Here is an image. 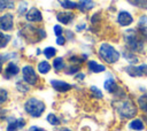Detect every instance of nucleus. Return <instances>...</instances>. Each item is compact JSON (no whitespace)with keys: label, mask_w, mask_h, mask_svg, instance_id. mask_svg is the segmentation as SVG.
I'll use <instances>...</instances> for the list:
<instances>
[{"label":"nucleus","mask_w":147,"mask_h":131,"mask_svg":"<svg viewBox=\"0 0 147 131\" xmlns=\"http://www.w3.org/2000/svg\"><path fill=\"white\" fill-rule=\"evenodd\" d=\"M147 40V36L144 34L141 31L130 29L124 33V43L126 49L131 52H142L144 44Z\"/></svg>","instance_id":"obj_1"},{"label":"nucleus","mask_w":147,"mask_h":131,"mask_svg":"<svg viewBox=\"0 0 147 131\" xmlns=\"http://www.w3.org/2000/svg\"><path fill=\"white\" fill-rule=\"evenodd\" d=\"M114 107L117 111V114L125 120L132 118L133 116H136L137 114V107L134 106V103L130 100H125V99H119L116 102H114Z\"/></svg>","instance_id":"obj_2"},{"label":"nucleus","mask_w":147,"mask_h":131,"mask_svg":"<svg viewBox=\"0 0 147 131\" xmlns=\"http://www.w3.org/2000/svg\"><path fill=\"white\" fill-rule=\"evenodd\" d=\"M99 56L108 64H113L119 60V53L111 45L103 43L99 47Z\"/></svg>","instance_id":"obj_3"},{"label":"nucleus","mask_w":147,"mask_h":131,"mask_svg":"<svg viewBox=\"0 0 147 131\" xmlns=\"http://www.w3.org/2000/svg\"><path fill=\"white\" fill-rule=\"evenodd\" d=\"M20 33L22 34V37H23L26 41L32 43V44L38 43V41L42 40V39L46 37L45 30H42V29H36V28H33V26H31V25H25V26L21 30Z\"/></svg>","instance_id":"obj_4"},{"label":"nucleus","mask_w":147,"mask_h":131,"mask_svg":"<svg viewBox=\"0 0 147 131\" xmlns=\"http://www.w3.org/2000/svg\"><path fill=\"white\" fill-rule=\"evenodd\" d=\"M45 108H46L45 107V103L41 100L37 99V98H30L24 103L25 111L30 116H32V117H39V116H41L42 113L45 111Z\"/></svg>","instance_id":"obj_5"},{"label":"nucleus","mask_w":147,"mask_h":131,"mask_svg":"<svg viewBox=\"0 0 147 131\" xmlns=\"http://www.w3.org/2000/svg\"><path fill=\"white\" fill-rule=\"evenodd\" d=\"M23 79L29 85H36L38 83V75L31 66H24L22 69Z\"/></svg>","instance_id":"obj_6"},{"label":"nucleus","mask_w":147,"mask_h":131,"mask_svg":"<svg viewBox=\"0 0 147 131\" xmlns=\"http://www.w3.org/2000/svg\"><path fill=\"white\" fill-rule=\"evenodd\" d=\"M124 71L131 76V77H142L147 76V64H140V66H129L124 68Z\"/></svg>","instance_id":"obj_7"},{"label":"nucleus","mask_w":147,"mask_h":131,"mask_svg":"<svg viewBox=\"0 0 147 131\" xmlns=\"http://www.w3.org/2000/svg\"><path fill=\"white\" fill-rule=\"evenodd\" d=\"M14 26V16L10 13H6L0 16V30L10 31Z\"/></svg>","instance_id":"obj_8"},{"label":"nucleus","mask_w":147,"mask_h":131,"mask_svg":"<svg viewBox=\"0 0 147 131\" xmlns=\"http://www.w3.org/2000/svg\"><path fill=\"white\" fill-rule=\"evenodd\" d=\"M8 125H7V131H17L22 129L25 125L24 118H14V117H8L7 118Z\"/></svg>","instance_id":"obj_9"},{"label":"nucleus","mask_w":147,"mask_h":131,"mask_svg":"<svg viewBox=\"0 0 147 131\" xmlns=\"http://www.w3.org/2000/svg\"><path fill=\"white\" fill-rule=\"evenodd\" d=\"M51 85L53 86V88L57 92H61V93H64V92H68L69 90H71L72 85L67 83V82H63V80H59V79H52L51 80Z\"/></svg>","instance_id":"obj_10"},{"label":"nucleus","mask_w":147,"mask_h":131,"mask_svg":"<svg viewBox=\"0 0 147 131\" xmlns=\"http://www.w3.org/2000/svg\"><path fill=\"white\" fill-rule=\"evenodd\" d=\"M117 22L122 26H127L133 22V17L129 11L122 10V11H119V14L117 16Z\"/></svg>","instance_id":"obj_11"},{"label":"nucleus","mask_w":147,"mask_h":131,"mask_svg":"<svg viewBox=\"0 0 147 131\" xmlns=\"http://www.w3.org/2000/svg\"><path fill=\"white\" fill-rule=\"evenodd\" d=\"M18 72H20V68L17 67V64L14 63V62H9V63L7 64V67L5 68L3 77H5L6 79H10V78L15 77Z\"/></svg>","instance_id":"obj_12"},{"label":"nucleus","mask_w":147,"mask_h":131,"mask_svg":"<svg viewBox=\"0 0 147 131\" xmlns=\"http://www.w3.org/2000/svg\"><path fill=\"white\" fill-rule=\"evenodd\" d=\"M25 17H26V20L29 22H41L42 21V15H41L40 10L38 8H36V7L30 8L29 11L26 13Z\"/></svg>","instance_id":"obj_13"},{"label":"nucleus","mask_w":147,"mask_h":131,"mask_svg":"<svg viewBox=\"0 0 147 131\" xmlns=\"http://www.w3.org/2000/svg\"><path fill=\"white\" fill-rule=\"evenodd\" d=\"M103 87L106 88V91L107 92H109V93H113L114 95L117 93V91L119 90V87L117 86V84H116V82H115V79L111 77V76H109L106 80H105V84H103Z\"/></svg>","instance_id":"obj_14"},{"label":"nucleus","mask_w":147,"mask_h":131,"mask_svg":"<svg viewBox=\"0 0 147 131\" xmlns=\"http://www.w3.org/2000/svg\"><path fill=\"white\" fill-rule=\"evenodd\" d=\"M74 17L75 15L71 11H61V13H57L56 15V20L62 24H69L74 20Z\"/></svg>","instance_id":"obj_15"},{"label":"nucleus","mask_w":147,"mask_h":131,"mask_svg":"<svg viewBox=\"0 0 147 131\" xmlns=\"http://www.w3.org/2000/svg\"><path fill=\"white\" fill-rule=\"evenodd\" d=\"M94 6H95V3L93 2V0H79L77 2V8L83 13L91 10Z\"/></svg>","instance_id":"obj_16"},{"label":"nucleus","mask_w":147,"mask_h":131,"mask_svg":"<svg viewBox=\"0 0 147 131\" xmlns=\"http://www.w3.org/2000/svg\"><path fill=\"white\" fill-rule=\"evenodd\" d=\"M87 67L92 72H95V74L102 72V71L106 70V67L103 64H101V63H98L96 61H88L87 62Z\"/></svg>","instance_id":"obj_17"},{"label":"nucleus","mask_w":147,"mask_h":131,"mask_svg":"<svg viewBox=\"0 0 147 131\" xmlns=\"http://www.w3.org/2000/svg\"><path fill=\"white\" fill-rule=\"evenodd\" d=\"M122 54H123L124 59H125L129 63H131V64H136V63H138V57L133 54V52H131V51H129V49L125 48V49H123Z\"/></svg>","instance_id":"obj_18"},{"label":"nucleus","mask_w":147,"mask_h":131,"mask_svg":"<svg viewBox=\"0 0 147 131\" xmlns=\"http://www.w3.org/2000/svg\"><path fill=\"white\" fill-rule=\"evenodd\" d=\"M129 126H130V129H132V130H134V131H141V130H144V128H145L144 122H142L141 120H139V118L132 120V121L130 122Z\"/></svg>","instance_id":"obj_19"},{"label":"nucleus","mask_w":147,"mask_h":131,"mask_svg":"<svg viewBox=\"0 0 147 131\" xmlns=\"http://www.w3.org/2000/svg\"><path fill=\"white\" fill-rule=\"evenodd\" d=\"M138 30L147 36V16L146 15L140 16L139 22H138Z\"/></svg>","instance_id":"obj_20"},{"label":"nucleus","mask_w":147,"mask_h":131,"mask_svg":"<svg viewBox=\"0 0 147 131\" xmlns=\"http://www.w3.org/2000/svg\"><path fill=\"white\" fill-rule=\"evenodd\" d=\"M53 67H54V69L57 70V71H59V70H63V69L65 68V63H64L63 57H61V56L55 57L54 61H53Z\"/></svg>","instance_id":"obj_21"},{"label":"nucleus","mask_w":147,"mask_h":131,"mask_svg":"<svg viewBox=\"0 0 147 131\" xmlns=\"http://www.w3.org/2000/svg\"><path fill=\"white\" fill-rule=\"evenodd\" d=\"M38 71L40 72V74H42V75H45V74H47L49 70H51V64L47 62V61H41V62H39L38 63Z\"/></svg>","instance_id":"obj_22"},{"label":"nucleus","mask_w":147,"mask_h":131,"mask_svg":"<svg viewBox=\"0 0 147 131\" xmlns=\"http://www.w3.org/2000/svg\"><path fill=\"white\" fill-rule=\"evenodd\" d=\"M16 55L17 54L15 52H13V53H6V54H0V74L2 72V66H3V63L6 61H8L9 59L16 56Z\"/></svg>","instance_id":"obj_23"},{"label":"nucleus","mask_w":147,"mask_h":131,"mask_svg":"<svg viewBox=\"0 0 147 131\" xmlns=\"http://www.w3.org/2000/svg\"><path fill=\"white\" fill-rule=\"evenodd\" d=\"M138 105H139V107H140L141 110L147 111V93L141 94L138 98Z\"/></svg>","instance_id":"obj_24"},{"label":"nucleus","mask_w":147,"mask_h":131,"mask_svg":"<svg viewBox=\"0 0 147 131\" xmlns=\"http://www.w3.org/2000/svg\"><path fill=\"white\" fill-rule=\"evenodd\" d=\"M10 39H11V37L9 34L0 31V48H5L8 45V43L10 41Z\"/></svg>","instance_id":"obj_25"},{"label":"nucleus","mask_w":147,"mask_h":131,"mask_svg":"<svg viewBox=\"0 0 147 131\" xmlns=\"http://www.w3.org/2000/svg\"><path fill=\"white\" fill-rule=\"evenodd\" d=\"M13 8H14L13 0H0V11H3L6 9H13Z\"/></svg>","instance_id":"obj_26"},{"label":"nucleus","mask_w":147,"mask_h":131,"mask_svg":"<svg viewBox=\"0 0 147 131\" xmlns=\"http://www.w3.org/2000/svg\"><path fill=\"white\" fill-rule=\"evenodd\" d=\"M59 2L65 9H75V8H77V3L71 1V0H59Z\"/></svg>","instance_id":"obj_27"},{"label":"nucleus","mask_w":147,"mask_h":131,"mask_svg":"<svg viewBox=\"0 0 147 131\" xmlns=\"http://www.w3.org/2000/svg\"><path fill=\"white\" fill-rule=\"evenodd\" d=\"M131 5L137 6L142 9H147V0H127Z\"/></svg>","instance_id":"obj_28"},{"label":"nucleus","mask_w":147,"mask_h":131,"mask_svg":"<svg viewBox=\"0 0 147 131\" xmlns=\"http://www.w3.org/2000/svg\"><path fill=\"white\" fill-rule=\"evenodd\" d=\"M44 55L47 57V59H51V57H54L56 55V49L54 47H46L44 49Z\"/></svg>","instance_id":"obj_29"},{"label":"nucleus","mask_w":147,"mask_h":131,"mask_svg":"<svg viewBox=\"0 0 147 131\" xmlns=\"http://www.w3.org/2000/svg\"><path fill=\"white\" fill-rule=\"evenodd\" d=\"M47 122H48L49 124H52V125H57V124H60V120H59V118L56 117V115L53 114V113H51V114L47 115Z\"/></svg>","instance_id":"obj_30"},{"label":"nucleus","mask_w":147,"mask_h":131,"mask_svg":"<svg viewBox=\"0 0 147 131\" xmlns=\"http://www.w3.org/2000/svg\"><path fill=\"white\" fill-rule=\"evenodd\" d=\"M16 88H17V91L21 92V93H26V92L29 91V86H28L25 83L21 82V80L16 83Z\"/></svg>","instance_id":"obj_31"},{"label":"nucleus","mask_w":147,"mask_h":131,"mask_svg":"<svg viewBox=\"0 0 147 131\" xmlns=\"http://www.w3.org/2000/svg\"><path fill=\"white\" fill-rule=\"evenodd\" d=\"M79 69H80V67H79V66H77V64H75V66H70L68 69H65V74H67V75H74V74H78Z\"/></svg>","instance_id":"obj_32"},{"label":"nucleus","mask_w":147,"mask_h":131,"mask_svg":"<svg viewBox=\"0 0 147 131\" xmlns=\"http://www.w3.org/2000/svg\"><path fill=\"white\" fill-rule=\"evenodd\" d=\"M91 94L93 95V97H95V98H98V99H101L102 98V92L98 88V87H95V86H91Z\"/></svg>","instance_id":"obj_33"},{"label":"nucleus","mask_w":147,"mask_h":131,"mask_svg":"<svg viewBox=\"0 0 147 131\" xmlns=\"http://www.w3.org/2000/svg\"><path fill=\"white\" fill-rule=\"evenodd\" d=\"M8 98V92L5 88H0V105L3 103Z\"/></svg>","instance_id":"obj_34"},{"label":"nucleus","mask_w":147,"mask_h":131,"mask_svg":"<svg viewBox=\"0 0 147 131\" xmlns=\"http://www.w3.org/2000/svg\"><path fill=\"white\" fill-rule=\"evenodd\" d=\"M26 6H28L26 2H21L20 3V7H18V14L20 15H22V14H24L26 11Z\"/></svg>","instance_id":"obj_35"},{"label":"nucleus","mask_w":147,"mask_h":131,"mask_svg":"<svg viewBox=\"0 0 147 131\" xmlns=\"http://www.w3.org/2000/svg\"><path fill=\"white\" fill-rule=\"evenodd\" d=\"M84 60H85V59H80L79 56H71V57L69 59V61H70L71 63H77V64L80 63V62H83Z\"/></svg>","instance_id":"obj_36"},{"label":"nucleus","mask_w":147,"mask_h":131,"mask_svg":"<svg viewBox=\"0 0 147 131\" xmlns=\"http://www.w3.org/2000/svg\"><path fill=\"white\" fill-rule=\"evenodd\" d=\"M62 32H63V29L61 25H55L54 26V33L59 37V36H62Z\"/></svg>","instance_id":"obj_37"},{"label":"nucleus","mask_w":147,"mask_h":131,"mask_svg":"<svg viewBox=\"0 0 147 131\" xmlns=\"http://www.w3.org/2000/svg\"><path fill=\"white\" fill-rule=\"evenodd\" d=\"M56 44H57V45H61V46L64 45V44H65V38L62 37V36H59L57 39H56Z\"/></svg>","instance_id":"obj_38"},{"label":"nucleus","mask_w":147,"mask_h":131,"mask_svg":"<svg viewBox=\"0 0 147 131\" xmlns=\"http://www.w3.org/2000/svg\"><path fill=\"white\" fill-rule=\"evenodd\" d=\"M29 131H46V130L42 128H38V126H31L29 129Z\"/></svg>","instance_id":"obj_39"},{"label":"nucleus","mask_w":147,"mask_h":131,"mask_svg":"<svg viewBox=\"0 0 147 131\" xmlns=\"http://www.w3.org/2000/svg\"><path fill=\"white\" fill-rule=\"evenodd\" d=\"M76 78H77V79L83 80V79L85 78V75H84V74H76Z\"/></svg>","instance_id":"obj_40"},{"label":"nucleus","mask_w":147,"mask_h":131,"mask_svg":"<svg viewBox=\"0 0 147 131\" xmlns=\"http://www.w3.org/2000/svg\"><path fill=\"white\" fill-rule=\"evenodd\" d=\"M85 26H86L85 24H80V25H77V26H76V29H77V31H82V30H84V29H85Z\"/></svg>","instance_id":"obj_41"},{"label":"nucleus","mask_w":147,"mask_h":131,"mask_svg":"<svg viewBox=\"0 0 147 131\" xmlns=\"http://www.w3.org/2000/svg\"><path fill=\"white\" fill-rule=\"evenodd\" d=\"M67 36H68V38L70 37V39H74V34H72V32H70V31H67Z\"/></svg>","instance_id":"obj_42"},{"label":"nucleus","mask_w":147,"mask_h":131,"mask_svg":"<svg viewBox=\"0 0 147 131\" xmlns=\"http://www.w3.org/2000/svg\"><path fill=\"white\" fill-rule=\"evenodd\" d=\"M61 131H70V130H69V129H65V128H64V129H62Z\"/></svg>","instance_id":"obj_43"}]
</instances>
